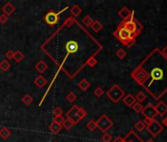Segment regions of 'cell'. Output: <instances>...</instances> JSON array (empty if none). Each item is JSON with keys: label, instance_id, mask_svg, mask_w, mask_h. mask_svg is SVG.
Here are the masks:
<instances>
[{"label": "cell", "instance_id": "ac0fdd59", "mask_svg": "<svg viewBox=\"0 0 167 142\" xmlns=\"http://www.w3.org/2000/svg\"><path fill=\"white\" fill-rule=\"evenodd\" d=\"M46 83H47V80L43 75H39V76H37L35 79V84L36 87H39V88H43V87L46 85Z\"/></svg>", "mask_w": 167, "mask_h": 142}, {"label": "cell", "instance_id": "f35d334b", "mask_svg": "<svg viewBox=\"0 0 167 142\" xmlns=\"http://www.w3.org/2000/svg\"><path fill=\"white\" fill-rule=\"evenodd\" d=\"M53 115H54V116H59V115H63V110H62V108H60V107L54 108V110H53Z\"/></svg>", "mask_w": 167, "mask_h": 142}, {"label": "cell", "instance_id": "74e56055", "mask_svg": "<svg viewBox=\"0 0 167 142\" xmlns=\"http://www.w3.org/2000/svg\"><path fill=\"white\" fill-rule=\"evenodd\" d=\"M94 96L97 98H100L104 94V91H103L102 88H100V87H97V88L94 91Z\"/></svg>", "mask_w": 167, "mask_h": 142}, {"label": "cell", "instance_id": "d6a6232c", "mask_svg": "<svg viewBox=\"0 0 167 142\" xmlns=\"http://www.w3.org/2000/svg\"><path fill=\"white\" fill-rule=\"evenodd\" d=\"M66 100L69 103H74L77 100V95L74 92H69L68 95H66Z\"/></svg>", "mask_w": 167, "mask_h": 142}, {"label": "cell", "instance_id": "83f0119b", "mask_svg": "<svg viewBox=\"0 0 167 142\" xmlns=\"http://www.w3.org/2000/svg\"><path fill=\"white\" fill-rule=\"evenodd\" d=\"M86 126H87V130H90V131H94L95 129H97V123H95L94 120L90 119V120H89V122H87Z\"/></svg>", "mask_w": 167, "mask_h": 142}, {"label": "cell", "instance_id": "2e32d148", "mask_svg": "<svg viewBox=\"0 0 167 142\" xmlns=\"http://www.w3.org/2000/svg\"><path fill=\"white\" fill-rule=\"evenodd\" d=\"M123 102L127 107L132 108L134 104L136 103V99L132 94H127V95H125V97L123 98Z\"/></svg>", "mask_w": 167, "mask_h": 142}, {"label": "cell", "instance_id": "c3c4849f", "mask_svg": "<svg viewBox=\"0 0 167 142\" xmlns=\"http://www.w3.org/2000/svg\"><path fill=\"white\" fill-rule=\"evenodd\" d=\"M123 142H125V141H124V140H123Z\"/></svg>", "mask_w": 167, "mask_h": 142}, {"label": "cell", "instance_id": "ffe728a7", "mask_svg": "<svg viewBox=\"0 0 167 142\" xmlns=\"http://www.w3.org/2000/svg\"><path fill=\"white\" fill-rule=\"evenodd\" d=\"M82 8L77 5V4H75V5H73L72 7L70 8V13L72 16H74V17H78V16H80L82 14Z\"/></svg>", "mask_w": 167, "mask_h": 142}, {"label": "cell", "instance_id": "8992f818", "mask_svg": "<svg viewBox=\"0 0 167 142\" xmlns=\"http://www.w3.org/2000/svg\"><path fill=\"white\" fill-rule=\"evenodd\" d=\"M61 12H59V13H56L55 11L50 10L48 13L45 14V16L43 17V21L48 25V26H50V27L55 26L56 24H58V22H59V20H60V14H61Z\"/></svg>", "mask_w": 167, "mask_h": 142}, {"label": "cell", "instance_id": "d4e9b609", "mask_svg": "<svg viewBox=\"0 0 167 142\" xmlns=\"http://www.w3.org/2000/svg\"><path fill=\"white\" fill-rule=\"evenodd\" d=\"M32 101H33V99L32 97V95L29 94V93L25 94L24 97L22 98V103L24 104V105H26V106H30L31 104L32 103Z\"/></svg>", "mask_w": 167, "mask_h": 142}, {"label": "cell", "instance_id": "ab89813d", "mask_svg": "<svg viewBox=\"0 0 167 142\" xmlns=\"http://www.w3.org/2000/svg\"><path fill=\"white\" fill-rule=\"evenodd\" d=\"M64 119H65L63 118V115L54 116L52 122H56V123H58V124H61V125H62V123H63V122H64Z\"/></svg>", "mask_w": 167, "mask_h": 142}, {"label": "cell", "instance_id": "44dd1931", "mask_svg": "<svg viewBox=\"0 0 167 142\" xmlns=\"http://www.w3.org/2000/svg\"><path fill=\"white\" fill-rule=\"evenodd\" d=\"M90 28H91V30H93L94 32L95 33H98L102 30V28H103V25L101 24V22L98 20H94L93 24L90 25Z\"/></svg>", "mask_w": 167, "mask_h": 142}, {"label": "cell", "instance_id": "6da1fadb", "mask_svg": "<svg viewBox=\"0 0 167 142\" xmlns=\"http://www.w3.org/2000/svg\"><path fill=\"white\" fill-rule=\"evenodd\" d=\"M114 36L117 37V40H118L121 44H123L124 45H126V47L130 48L131 45H133L134 43H135V37H133L131 33H129L126 29L124 28L122 23L117 27V30L114 32Z\"/></svg>", "mask_w": 167, "mask_h": 142}, {"label": "cell", "instance_id": "8fae6325", "mask_svg": "<svg viewBox=\"0 0 167 142\" xmlns=\"http://www.w3.org/2000/svg\"><path fill=\"white\" fill-rule=\"evenodd\" d=\"M154 108H155V111H156V114L161 116H164L167 114V105L163 101L158 102L156 105L154 106Z\"/></svg>", "mask_w": 167, "mask_h": 142}, {"label": "cell", "instance_id": "3957f363", "mask_svg": "<svg viewBox=\"0 0 167 142\" xmlns=\"http://www.w3.org/2000/svg\"><path fill=\"white\" fill-rule=\"evenodd\" d=\"M122 25H123L124 28L126 29L129 33H131L135 39L138 36H139V34L141 33V28H143L140 23H138L137 21L134 19V15L131 17V19L125 21V22H122Z\"/></svg>", "mask_w": 167, "mask_h": 142}, {"label": "cell", "instance_id": "60d3db41", "mask_svg": "<svg viewBox=\"0 0 167 142\" xmlns=\"http://www.w3.org/2000/svg\"><path fill=\"white\" fill-rule=\"evenodd\" d=\"M8 19H9V17H8V16H6L5 14H1V15H0V24H1V25L6 24Z\"/></svg>", "mask_w": 167, "mask_h": 142}, {"label": "cell", "instance_id": "8d00e7d4", "mask_svg": "<svg viewBox=\"0 0 167 142\" xmlns=\"http://www.w3.org/2000/svg\"><path fill=\"white\" fill-rule=\"evenodd\" d=\"M101 140H102V142H111V140H112V136H111L108 132H105V133H103V134H102V136H101Z\"/></svg>", "mask_w": 167, "mask_h": 142}, {"label": "cell", "instance_id": "5b68a950", "mask_svg": "<svg viewBox=\"0 0 167 142\" xmlns=\"http://www.w3.org/2000/svg\"><path fill=\"white\" fill-rule=\"evenodd\" d=\"M95 123H97V128H98L99 130L103 133L107 132L108 129H110L113 126V122H112L111 119L109 116H107L106 115H100L98 119L95 122Z\"/></svg>", "mask_w": 167, "mask_h": 142}, {"label": "cell", "instance_id": "7bdbcfd3", "mask_svg": "<svg viewBox=\"0 0 167 142\" xmlns=\"http://www.w3.org/2000/svg\"><path fill=\"white\" fill-rule=\"evenodd\" d=\"M152 119H147V118H145V119H144V120H143V122L145 123V126H148V125H149L150 123H152Z\"/></svg>", "mask_w": 167, "mask_h": 142}, {"label": "cell", "instance_id": "7dc6e473", "mask_svg": "<svg viewBox=\"0 0 167 142\" xmlns=\"http://www.w3.org/2000/svg\"><path fill=\"white\" fill-rule=\"evenodd\" d=\"M52 142H59V141H57V140H54V141H52Z\"/></svg>", "mask_w": 167, "mask_h": 142}, {"label": "cell", "instance_id": "5bb4252c", "mask_svg": "<svg viewBox=\"0 0 167 142\" xmlns=\"http://www.w3.org/2000/svg\"><path fill=\"white\" fill-rule=\"evenodd\" d=\"M87 115V111L85 110V108H79L77 112H76V114H75V119H74V122L75 124H77L78 122H80L82 119H84V118Z\"/></svg>", "mask_w": 167, "mask_h": 142}, {"label": "cell", "instance_id": "52a82bcc", "mask_svg": "<svg viewBox=\"0 0 167 142\" xmlns=\"http://www.w3.org/2000/svg\"><path fill=\"white\" fill-rule=\"evenodd\" d=\"M147 129L150 134L155 137L163 130V126H162V124L160 122H158L156 119H153L152 123H150L148 126H147Z\"/></svg>", "mask_w": 167, "mask_h": 142}, {"label": "cell", "instance_id": "4316f807", "mask_svg": "<svg viewBox=\"0 0 167 142\" xmlns=\"http://www.w3.org/2000/svg\"><path fill=\"white\" fill-rule=\"evenodd\" d=\"M93 22H94V20H93V18H91L90 15L85 16V17H84L83 20H82V24H83L85 27H87V28L90 27V25L93 24Z\"/></svg>", "mask_w": 167, "mask_h": 142}, {"label": "cell", "instance_id": "f546056e", "mask_svg": "<svg viewBox=\"0 0 167 142\" xmlns=\"http://www.w3.org/2000/svg\"><path fill=\"white\" fill-rule=\"evenodd\" d=\"M147 128V126L145 125V123L143 122V120H139L136 124H135V129L138 131V132H141L144 131L145 129Z\"/></svg>", "mask_w": 167, "mask_h": 142}, {"label": "cell", "instance_id": "d6986e66", "mask_svg": "<svg viewBox=\"0 0 167 142\" xmlns=\"http://www.w3.org/2000/svg\"><path fill=\"white\" fill-rule=\"evenodd\" d=\"M48 128H49V130L53 133V134H58V133H59V132L61 131L62 125H61V124H58V123L54 122H52L51 123L49 124Z\"/></svg>", "mask_w": 167, "mask_h": 142}, {"label": "cell", "instance_id": "f1b7e54d", "mask_svg": "<svg viewBox=\"0 0 167 142\" xmlns=\"http://www.w3.org/2000/svg\"><path fill=\"white\" fill-rule=\"evenodd\" d=\"M135 99H136V102L141 104L144 101H145V99H147V95H145L144 92H139V93H138L137 96L135 97Z\"/></svg>", "mask_w": 167, "mask_h": 142}, {"label": "cell", "instance_id": "4dcf8cb0", "mask_svg": "<svg viewBox=\"0 0 167 142\" xmlns=\"http://www.w3.org/2000/svg\"><path fill=\"white\" fill-rule=\"evenodd\" d=\"M25 58V54L21 51H15V56H14V60L16 62H21L23 61V59Z\"/></svg>", "mask_w": 167, "mask_h": 142}, {"label": "cell", "instance_id": "4fadbf2b", "mask_svg": "<svg viewBox=\"0 0 167 142\" xmlns=\"http://www.w3.org/2000/svg\"><path fill=\"white\" fill-rule=\"evenodd\" d=\"M65 48L68 53H75L79 51V44L77 41H70L66 44Z\"/></svg>", "mask_w": 167, "mask_h": 142}, {"label": "cell", "instance_id": "cb8c5ba5", "mask_svg": "<svg viewBox=\"0 0 167 142\" xmlns=\"http://www.w3.org/2000/svg\"><path fill=\"white\" fill-rule=\"evenodd\" d=\"M11 134H12V132L8 127H2L1 129H0V137H1L2 139L9 138Z\"/></svg>", "mask_w": 167, "mask_h": 142}, {"label": "cell", "instance_id": "484cf974", "mask_svg": "<svg viewBox=\"0 0 167 142\" xmlns=\"http://www.w3.org/2000/svg\"><path fill=\"white\" fill-rule=\"evenodd\" d=\"M75 125V123L71 120L70 119H64V122H63V123H62V127H64L66 130H70L71 128H72L73 126Z\"/></svg>", "mask_w": 167, "mask_h": 142}, {"label": "cell", "instance_id": "bcb514c9", "mask_svg": "<svg viewBox=\"0 0 167 142\" xmlns=\"http://www.w3.org/2000/svg\"><path fill=\"white\" fill-rule=\"evenodd\" d=\"M144 142H154V140H153L152 138H149V139H148L147 141H144Z\"/></svg>", "mask_w": 167, "mask_h": 142}, {"label": "cell", "instance_id": "9a60e30c", "mask_svg": "<svg viewBox=\"0 0 167 142\" xmlns=\"http://www.w3.org/2000/svg\"><path fill=\"white\" fill-rule=\"evenodd\" d=\"M35 68H36V70L39 73L43 74V73H44L45 71L47 70L48 66H47V63H46V62H45L44 60H39V61H37L36 63Z\"/></svg>", "mask_w": 167, "mask_h": 142}, {"label": "cell", "instance_id": "ee69618b", "mask_svg": "<svg viewBox=\"0 0 167 142\" xmlns=\"http://www.w3.org/2000/svg\"><path fill=\"white\" fill-rule=\"evenodd\" d=\"M161 54H162V56H163V57L167 58V45H166V47H164L163 48H162Z\"/></svg>", "mask_w": 167, "mask_h": 142}, {"label": "cell", "instance_id": "836d02e7", "mask_svg": "<svg viewBox=\"0 0 167 142\" xmlns=\"http://www.w3.org/2000/svg\"><path fill=\"white\" fill-rule=\"evenodd\" d=\"M115 54H116V56L119 58V59H124L125 57H126V51H125V49H123V48H119L118 51H117L116 52H115Z\"/></svg>", "mask_w": 167, "mask_h": 142}, {"label": "cell", "instance_id": "7a4b0ae2", "mask_svg": "<svg viewBox=\"0 0 167 142\" xmlns=\"http://www.w3.org/2000/svg\"><path fill=\"white\" fill-rule=\"evenodd\" d=\"M106 95H107L108 99H109L112 103L117 104V103H119L121 100H123V98L125 97L126 94H125L123 89H121L118 85L115 84L106 92Z\"/></svg>", "mask_w": 167, "mask_h": 142}, {"label": "cell", "instance_id": "603a6c76", "mask_svg": "<svg viewBox=\"0 0 167 142\" xmlns=\"http://www.w3.org/2000/svg\"><path fill=\"white\" fill-rule=\"evenodd\" d=\"M11 68V63L9 60L7 59H3L0 61V69L3 72H7V71H9V69Z\"/></svg>", "mask_w": 167, "mask_h": 142}, {"label": "cell", "instance_id": "1f68e13d", "mask_svg": "<svg viewBox=\"0 0 167 142\" xmlns=\"http://www.w3.org/2000/svg\"><path fill=\"white\" fill-rule=\"evenodd\" d=\"M132 108H133V111L135 112H137V114H139V112H141V111L144 110V107H143V105H141V103L136 102V103L133 105Z\"/></svg>", "mask_w": 167, "mask_h": 142}, {"label": "cell", "instance_id": "f6af8a7d", "mask_svg": "<svg viewBox=\"0 0 167 142\" xmlns=\"http://www.w3.org/2000/svg\"><path fill=\"white\" fill-rule=\"evenodd\" d=\"M162 124L167 127V116H165V118L163 119V120H162Z\"/></svg>", "mask_w": 167, "mask_h": 142}, {"label": "cell", "instance_id": "30bf717a", "mask_svg": "<svg viewBox=\"0 0 167 142\" xmlns=\"http://www.w3.org/2000/svg\"><path fill=\"white\" fill-rule=\"evenodd\" d=\"M150 76H152V81H158V80H162L164 76V73H163V70H162L160 67H154L152 72H150Z\"/></svg>", "mask_w": 167, "mask_h": 142}, {"label": "cell", "instance_id": "277c9868", "mask_svg": "<svg viewBox=\"0 0 167 142\" xmlns=\"http://www.w3.org/2000/svg\"><path fill=\"white\" fill-rule=\"evenodd\" d=\"M131 76L134 80L140 85H144L145 82L147 81L149 77L148 72V71H145V69H144L141 66H139V67H137L135 70H134L131 73Z\"/></svg>", "mask_w": 167, "mask_h": 142}, {"label": "cell", "instance_id": "e0dca14e", "mask_svg": "<svg viewBox=\"0 0 167 142\" xmlns=\"http://www.w3.org/2000/svg\"><path fill=\"white\" fill-rule=\"evenodd\" d=\"M78 86H79V88H80L82 91L84 92H86L90 89V82L87 80V79L86 78H83L82 80L78 83Z\"/></svg>", "mask_w": 167, "mask_h": 142}, {"label": "cell", "instance_id": "b9f144b4", "mask_svg": "<svg viewBox=\"0 0 167 142\" xmlns=\"http://www.w3.org/2000/svg\"><path fill=\"white\" fill-rule=\"evenodd\" d=\"M73 23H74V20L72 19V17L71 18H68V19H66V21H65V26L66 27H71L73 25Z\"/></svg>", "mask_w": 167, "mask_h": 142}, {"label": "cell", "instance_id": "7c38bea8", "mask_svg": "<svg viewBox=\"0 0 167 142\" xmlns=\"http://www.w3.org/2000/svg\"><path fill=\"white\" fill-rule=\"evenodd\" d=\"M16 10V7L12 4L11 2H6L4 5L2 6V11H3V14H5L6 16H11L12 14L14 13Z\"/></svg>", "mask_w": 167, "mask_h": 142}, {"label": "cell", "instance_id": "d590c367", "mask_svg": "<svg viewBox=\"0 0 167 142\" xmlns=\"http://www.w3.org/2000/svg\"><path fill=\"white\" fill-rule=\"evenodd\" d=\"M14 56H15V51H11V49H9V51H7L5 52V57L7 58V60H12L14 59Z\"/></svg>", "mask_w": 167, "mask_h": 142}, {"label": "cell", "instance_id": "ba28073f", "mask_svg": "<svg viewBox=\"0 0 167 142\" xmlns=\"http://www.w3.org/2000/svg\"><path fill=\"white\" fill-rule=\"evenodd\" d=\"M141 114H143L145 118L149 119L152 120H153L154 119H155V116L157 115L155 108H154V106H152V104H150V103L148 104L145 107H144V110L141 111Z\"/></svg>", "mask_w": 167, "mask_h": 142}, {"label": "cell", "instance_id": "9c48e42d", "mask_svg": "<svg viewBox=\"0 0 167 142\" xmlns=\"http://www.w3.org/2000/svg\"><path fill=\"white\" fill-rule=\"evenodd\" d=\"M118 15H119V17L123 20V22H125V21L131 19V17L134 15V12L131 11L128 7L124 6L118 11Z\"/></svg>", "mask_w": 167, "mask_h": 142}, {"label": "cell", "instance_id": "e575fe53", "mask_svg": "<svg viewBox=\"0 0 167 142\" xmlns=\"http://www.w3.org/2000/svg\"><path fill=\"white\" fill-rule=\"evenodd\" d=\"M97 60L95 59V57L94 56H90V58H87V64L90 66V67H94L95 65H97Z\"/></svg>", "mask_w": 167, "mask_h": 142}, {"label": "cell", "instance_id": "7402d4cb", "mask_svg": "<svg viewBox=\"0 0 167 142\" xmlns=\"http://www.w3.org/2000/svg\"><path fill=\"white\" fill-rule=\"evenodd\" d=\"M79 108V106L77 105H74L72 108H70V110L67 112V114H66V116H67V119H70L72 122H74V119H75V114H76V112L77 110ZM75 123V122H74Z\"/></svg>", "mask_w": 167, "mask_h": 142}]
</instances>
